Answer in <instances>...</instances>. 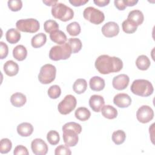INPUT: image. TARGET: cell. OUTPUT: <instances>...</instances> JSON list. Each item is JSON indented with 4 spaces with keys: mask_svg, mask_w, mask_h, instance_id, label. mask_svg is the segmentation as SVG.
I'll return each mask as SVG.
<instances>
[{
    "mask_svg": "<svg viewBox=\"0 0 155 155\" xmlns=\"http://www.w3.org/2000/svg\"><path fill=\"white\" fill-rule=\"evenodd\" d=\"M94 65L100 73L107 74L120 71L123 68V62L117 57L102 54L96 59Z\"/></svg>",
    "mask_w": 155,
    "mask_h": 155,
    "instance_id": "1",
    "label": "cell"
},
{
    "mask_svg": "<svg viewBox=\"0 0 155 155\" xmlns=\"http://www.w3.org/2000/svg\"><path fill=\"white\" fill-rule=\"evenodd\" d=\"M63 140L68 147H74L78 142V134L82 131V127L80 124L74 122L65 124L62 126Z\"/></svg>",
    "mask_w": 155,
    "mask_h": 155,
    "instance_id": "2",
    "label": "cell"
},
{
    "mask_svg": "<svg viewBox=\"0 0 155 155\" xmlns=\"http://www.w3.org/2000/svg\"><path fill=\"white\" fill-rule=\"evenodd\" d=\"M131 92L137 96L148 97L151 95L154 91L152 84L146 79L134 80L130 87Z\"/></svg>",
    "mask_w": 155,
    "mask_h": 155,
    "instance_id": "3",
    "label": "cell"
},
{
    "mask_svg": "<svg viewBox=\"0 0 155 155\" xmlns=\"http://www.w3.org/2000/svg\"><path fill=\"white\" fill-rule=\"evenodd\" d=\"M72 53V50L68 42L51 48L49 51V58L51 60L57 61L68 59Z\"/></svg>",
    "mask_w": 155,
    "mask_h": 155,
    "instance_id": "4",
    "label": "cell"
},
{
    "mask_svg": "<svg viewBox=\"0 0 155 155\" xmlns=\"http://www.w3.org/2000/svg\"><path fill=\"white\" fill-rule=\"evenodd\" d=\"M52 16L63 22L71 20L74 17V12L69 7L61 2H58L51 7Z\"/></svg>",
    "mask_w": 155,
    "mask_h": 155,
    "instance_id": "5",
    "label": "cell"
},
{
    "mask_svg": "<svg viewBox=\"0 0 155 155\" xmlns=\"http://www.w3.org/2000/svg\"><path fill=\"white\" fill-rule=\"evenodd\" d=\"M56 68L50 64H47L41 67L38 74V80L42 84H48L52 82L56 78Z\"/></svg>",
    "mask_w": 155,
    "mask_h": 155,
    "instance_id": "6",
    "label": "cell"
},
{
    "mask_svg": "<svg viewBox=\"0 0 155 155\" xmlns=\"http://www.w3.org/2000/svg\"><path fill=\"white\" fill-rule=\"evenodd\" d=\"M17 29L22 32L26 33H36L40 27L39 21L34 18L22 19L18 20L16 23Z\"/></svg>",
    "mask_w": 155,
    "mask_h": 155,
    "instance_id": "7",
    "label": "cell"
},
{
    "mask_svg": "<svg viewBox=\"0 0 155 155\" xmlns=\"http://www.w3.org/2000/svg\"><path fill=\"white\" fill-rule=\"evenodd\" d=\"M83 16L86 20L96 25L101 24L105 19L104 13L93 7L85 8L83 12Z\"/></svg>",
    "mask_w": 155,
    "mask_h": 155,
    "instance_id": "8",
    "label": "cell"
},
{
    "mask_svg": "<svg viewBox=\"0 0 155 155\" xmlns=\"http://www.w3.org/2000/svg\"><path fill=\"white\" fill-rule=\"evenodd\" d=\"M77 101L76 97L71 94H68L62 100L58 106V110L61 114L66 115L70 113L76 107Z\"/></svg>",
    "mask_w": 155,
    "mask_h": 155,
    "instance_id": "9",
    "label": "cell"
},
{
    "mask_svg": "<svg viewBox=\"0 0 155 155\" xmlns=\"http://www.w3.org/2000/svg\"><path fill=\"white\" fill-rule=\"evenodd\" d=\"M136 117L139 122L146 124L151 120L154 117V111L148 105H142L139 107L136 112Z\"/></svg>",
    "mask_w": 155,
    "mask_h": 155,
    "instance_id": "10",
    "label": "cell"
},
{
    "mask_svg": "<svg viewBox=\"0 0 155 155\" xmlns=\"http://www.w3.org/2000/svg\"><path fill=\"white\" fill-rule=\"evenodd\" d=\"M32 152L35 155H45L48 152V145L44 140L40 138L35 139L31 143Z\"/></svg>",
    "mask_w": 155,
    "mask_h": 155,
    "instance_id": "11",
    "label": "cell"
},
{
    "mask_svg": "<svg viewBox=\"0 0 155 155\" xmlns=\"http://www.w3.org/2000/svg\"><path fill=\"white\" fill-rule=\"evenodd\" d=\"M102 33L107 38H112L118 35L119 32V25L113 21L105 24L102 27Z\"/></svg>",
    "mask_w": 155,
    "mask_h": 155,
    "instance_id": "12",
    "label": "cell"
},
{
    "mask_svg": "<svg viewBox=\"0 0 155 155\" xmlns=\"http://www.w3.org/2000/svg\"><path fill=\"white\" fill-rule=\"evenodd\" d=\"M130 78L125 74H119L113 79L112 85L114 88L117 90L125 89L129 84Z\"/></svg>",
    "mask_w": 155,
    "mask_h": 155,
    "instance_id": "13",
    "label": "cell"
},
{
    "mask_svg": "<svg viewBox=\"0 0 155 155\" xmlns=\"http://www.w3.org/2000/svg\"><path fill=\"white\" fill-rule=\"evenodd\" d=\"M113 103L119 108H127L131 105V99L126 93H118L114 97Z\"/></svg>",
    "mask_w": 155,
    "mask_h": 155,
    "instance_id": "14",
    "label": "cell"
},
{
    "mask_svg": "<svg viewBox=\"0 0 155 155\" xmlns=\"http://www.w3.org/2000/svg\"><path fill=\"white\" fill-rule=\"evenodd\" d=\"M104 99L102 96L94 94L89 99V105L91 108L95 112L99 113L104 105Z\"/></svg>",
    "mask_w": 155,
    "mask_h": 155,
    "instance_id": "15",
    "label": "cell"
},
{
    "mask_svg": "<svg viewBox=\"0 0 155 155\" xmlns=\"http://www.w3.org/2000/svg\"><path fill=\"white\" fill-rule=\"evenodd\" d=\"M4 71L8 76H13L18 74L19 71V66L18 64L12 60L7 61L4 64Z\"/></svg>",
    "mask_w": 155,
    "mask_h": 155,
    "instance_id": "16",
    "label": "cell"
},
{
    "mask_svg": "<svg viewBox=\"0 0 155 155\" xmlns=\"http://www.w3.org/2000/svg\"><path fill=\"white\" fill-rule=\"evenodd\" d=\"M90 88L93 91H99L102 90L105 87V81L100 76H93L89 81Z\"/></svg>",
    "mask_w": 155,
    "mask_h": 155,
    "instance_id": "17",
    "label": "cell"
},
{
    "mask_svg": "<svg viewBox=\"0 0 155 155\" xmlns=\"http://www.w3.org/2000/svg\"><path fill=\"white\" fill-rule=\"evenodd\" d=\"M17 132L22 137H28L33 133V127L28 122H22L18 125Z\"/></svg>",
    "mask_w": 155,
    "mask_h": 155,
    "instance_id": "18",
    "label": "cell"
},
{
    "mask_svg": "<svg viewBox=\"0 0 155 155\" xmlns=\"http://www.w3.org/2000/svg\"><path fill=\"white\" fill-rule=\"evenodd\" d=\"M50 38L53 42L59 45H62L64 44L65 42H66V41L67 39L65 34L62 31L59 30H56L51 32L50 34Z\"/></svg>",
    "mask_w": 155,
    "mask_h": 155,
    "instance_id": "19",
    "label": "cell"
},
{
    "mask_svg": "<svg viewBox=\"0 0 155 155\" xmlns=\"http://www.w3.org/2000/svg\"><path fill=\"white\" fill-rule=\"evenodd\" d=\"M5 38L10 44H16L21 39V33L17 29L12 28L7 31Z\"/></svg>",
    "mask_w": 155,
    "mask_h": 155,
    "instance_id": "20",
    "label": "cell"
},
{
    "mask_svg": "<svg viewBox=\"0 0 155 155\" xmlns=\"http://www.w3.org/2000/svg\"><path fill=\"white\" fill-rule=\"evenodd\" d=\"M127 19L134 22L137 26L141 25L144 20V16L139 10H133L129 12Z\"/></svg>",
    "mask_w": 155,
    "mask_h": 155,
    "instance_id": "21",
    "label": "cell"
},
{
    "mask_svg": "<svg viewBox=\"0 0 155 155\" xmlns=\"http://www.w3.org/2000/svg\"><path fill=\"white\" fill-rule=\"evenodd\" d=\"M13 56L18 61H24L27 56V50L24 45H18L13 50Z\"/></svg>",
    "mask_w": 155,
    "mask_h": 155,
    "instance_id": "22",
    "label": "cell"
},
{
    "mask_svg": "<svg viewBox=\"0 0 155 155\" xmlns=\"http://www.w3.org/2000/svg\"><path fill=\"white\" fill-rule=\"evenodd\" d=\"M27 101L26 96L21 93H15L11 96L10 102L12 104L16 107H22Z\"/></svg>",
    "mask_w": 155,
    "mask_h": 155,
    "instance_id": "23",
    "label": "cell"
},
{
    "mask_svg": "<svg viewBox=\"0 0 155 155\" xmlns=\"http://www.w3.org/2000/svg\"><path fill=\"white\" fill-rule=\"evenodd\" d=\"M102 116L108 119H115L117 116V111L116 108L110 105H104L101 109Z\"/></svg>",
    "mask_w": 155,
    "mask_h": 155,
    "instance_id": "24",
    "label": "cell"
},
{
    "mask_svg": "<svg viewBox=\"0 0 155 155\" xmlns=\"http://www.w3.org/2000/svg\"><path fill=\"white\" fill-rule=\"evenodd\" d=\"M151 65L150 59L145 55L142 54L137 57L136 61V65L137 68L140 70L145 71L148 69Z\"/></svg>",
    "mask_w": 155,
    "mask_h": 155,
    "instance_id": "25",
    "label": "cell"
},
{
    "mask_svg": "<svg viewBox=\"0 0 155 155\" xmlns=\"http://www.w3.org/2000/svg\"><path fill=\"white\" fill-rule=\"evenodd\" d=\"M47 41V36L43 33H39L35 35L31 40V44L33 48H37L42 47Z\"/></svg>",
    "mask_w": 155,
    "mask_h": 155,
    "instance_id": "26",
    "label": "cell"
},
{
    "mask_svg": "<svg viewBox=\"0 0 155 155\" xmlns=\"http://www.w3.org/2000/svg\"><path fill=\"white\" fill-rule=\"evenodd\" d=\"M87 88V82L85 79L79 78L75 81L73 85V91L77 94H82L85 91Z\"/></svg>",
    "mask_w": 155,
    "mask_h": 155,
    "instance_id": "27",
    "label": "cell"
},
{
    "mask_svg": "<svg viewBox=\"0 0 155 155\" xmlns=\"http://www.w3.org/2000/svg\"><path fill=\"white\" fill-rule=\"evenodd\" d=\"M74 116L76 119L81 121L87 120L91 116V113L90 110L86 107H79L74 113Z\"/></svg>",
    "mask_w": 155,
    "mask_h": 155,
    "instance_id": "28",
    "label": "cell"
},
{
    "mask_svg": "<svg viewBox=\"0 0 155 155\" xmlns=\"http://www.w3.org/2000/svg\"><path fill=\"white\" fill-rule=\"evenodd\" d=\"M122 27L123 31L128 34H131L134 33L137 28V25L132 21L127 19L126 20L124 21L122 24Z\"/></svg>",
    "mask_w": 155,
    "mask_h": 155,
    "instance_id": "29",
    "label": "cell"
},
{
    "mask_svg": "<svg viewBox=\"0 0 155 155\" xmlns=\"http://www.w3.org/2000/svg\"><path fill=\"white\" fill-rule=\"evenodd\" d=\"M111 138L115 144L120 145L124 142L126 138V134L123 130H119L113 133Z\"/></svg>",
    "mask_w": 155,
    "mask_h": 155,
    "instance_id": "30",
    "label": "cell"
},
{
    "mask_svg": "<svg viewBox=\"0 0 155 155\" xmlns=\"http://www.w3.org/2000/svg\"><path fill=\"white\" fill-rule=\"evenodd\" d=\"M67 31L70 36H76L79 35L81 33V26L77 22H73L70 23L67 25L66 27Z\"/></svg>",
    "mask_w": 155,
    "mask_h": 155,
    "instance_id": "31",
    "label": "cell"
},
{
    "mask_svg": "<svg viewBox=\"0 0 155 155\" xmlns=\"http://www.w3.org/2000/svg\"><path fill=\"white\" fill-rule=\"evenodd\" d=\"M68 43L70 44L73 53H76L79 52L82 47V44L81 41L78 38H69Z\"/></svg>",
    "mask_w": 155,
    "mask_h": 155,
    "instance_id": "32",
    "label": "cell"
},
{
    "mask_svg": "<svg viewBox=\"0 0 155 155\" xmlns=\"http://www.w3.org/2000/svg\"><path fill=\"white\" fill-rule=\"evenodd\" d=\"M12 148V143L8 138H3L0 142V153L6 154L8 153Z\"/></svg>",
    "mask_w": 155,
    "mask_h": 155,
    "instance_id": "33",
    "label": "cell"
},
{
    "mask_svg": "<svg viewBox=\"0 0 155 155\" xmlns=\"http://www.w3.org/2000/svg\"><path fill=\"white\" fill-rule=\"evenodd\" d=\"M47 139L50 144L52 145H56L59 142V134L58 132L55 130H50L47 134Z\"/></svg>",
    "mask_w": 155,
    "mask_h": 155,
    "instance_id": "34",
    "label": "cell"
},
{
    "mask_svg": "<svg viewBox=\"0 0 155 155\" xmlns=\"http://www.w3.org/2000/svg\"><path fill=\"white\" fill-rule=\"evenodd\" d=\"M44 29L46 33H50L54 30H59V25L54 20H47L44 24Z\"/></svg>",
    "mask_w": 155,
    "mask_h": 155,
    "instance_id": "35",
    "label": "cell"
},
{
    "mask_svg": "<svg viewBox=\"0 0 155 155\" xmlns=\"http://www.w3.org/2000/svg\"><path fill=\"white\" fill-rule=\"evenodd\" d=\"M61 94V90L59 85H53L49 87L48 90V95L51 99H57Z\"/></svg>",
    "mask_w": 155,
    "mask_h": 155,
    "instance_id": "36",
    "label": "cell"
},
{
    "mask_svg": "<svg viewBox=\"0 0 155 155\" xmlns=\"http://www.w3.org/2000/svg\"><path fill=\"white\" fill-rule=\"evenodd\" d=\"M7 4L10 10L13 12H18L22 7V2L21 0H9Z\"/></svg>",
    "mask_w": 155,
    "mask_h": 155,
    "instance_id": "37",
    "label": "cell"
},
{
    "mask_svg": "<svg viewBox=\"0 0 155 155\" xmlns=\"http://www.w3.org/2000/svg\"><path fill=\"white\" fill-rule=\"evenodd\" d=\"M54 154H65V155H70L71 154V151L69 148V147L64 145H60L57 147L54 150Z\"/></svg>",
    "mask_w": 155,
    "mask_h": 155,
    "instance_id": "38",
    "label": "cell"
},
{
    "mask_svg": "<svg viewBox=\"0 0 155 155\" xmlns=\"http://www.w3.org/2000/svg\"><path fill=\"white\" fill-rule=\"evenodd\" d=\"M13 154L15 155H20V154H24V155H28L29 154L27 148L22 145H17L14 150L13 151Z\"/></svg>",
    "mask_w": 155,
    "mask_h": 155,
    "instance_id": "39",
    "label": "cell"
},
{
    "mask_svg": "<svg viewBox=\"0 0 155 155\" xmlns=\"http://www.w3.org/2000/svg\"><path fill=\"white\" fill-rule=\"evenodd\" d=\"M0 45H1V50H0V58L1 59H3L5 58L8 53V48L7 45L2 42H0Z\"/></svg>",
    "mask_w": 155,
    "mask_h": 155,
    "instance_id": "40",
    "label": "cell"
},
{
    "mask_svg": "<svg viewBox=\"0 0 155 155\" xmlns=\"http://www.w3.org/2000/svg\"><path fill=\"white\" fill-rule=\"evenodd\" d=\"M114 3L115 7L119 10H124L127 7L125 0H115Z\"/></svg>",
    "mask_w": 155,
    "mask_h": 155,
    "instance_id": "41",
    "label": "cell"
},
{
    "mask_svg": "<svg viewBox=\"0 0 155 155\" xmlns=\"http://www.w3.org/2000/svg\"><path fill=\"white\" fill-rule=\"evenodd\" d=\"M88 0H70L69 2L74 7H79L87 3Z\"/></svg>",
    "mask_w": 155,
    "mask_h": 155,
    "instance_id": "42",
    "label": "cell"
},
{
    "mask_svg": "<svg viewBox=\"0 0 155 155\" xmlns=\"http://www.w3.org/2000/svg\"><path fill=\"white\" fill-rule=\"evenodd\" d=\"M110 0H94L93 2L99 7H105L110 3Z\"/></svg>",
    "mask_w": 155,
    "mask_h": 155,
    "instance_id": "43",
    "label": "cell"
},
{
    "mask_svg": "<svg viewBox=\"0 0 155 155\" xmlns=\"http://www.w3.org/2000/svg\"><path fill=\"white\" fill-rule=\"evenodd\" d=\"M125 4H126V6L127 7H131V6H134V5H136L137 2L138 1L137 0H125Z\"/></svg>",
    "mask_w": 155,
    "mask_h": 155,
    "instance_id": "44",
    "label": "cell"
},
{
    "mask_svg": "<svg viewBox=\"0 0 155 155\" xmlns=\"http://www.w3.org/2000/svg\"><path fill=\"white\" fill-rule=\"evenodd\" d=\"M43 3H44L46 5L48 6H53L54 4H56V3L58 2V1L57 0L56 1H53V0H48V1H42Z\"/></svg>",
    "mask_w": 155,
    "mask_h": 155,
    "instance_id": "45",
    "label": "cell"
}]
</instances>
